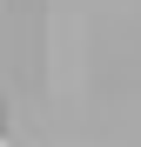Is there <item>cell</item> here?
Masks as SVG:
<instances>
[{
	"mask_svg": "<svg viewBox=\"0 0 141 147\" xmlns=\"http://www.w3.org/2000/svg\"><path fill=\"white\" fill-rule=\"evenodd\" d=\"M0 140H7V107H0Z\"/></svg>",
	"mask_w": 141,
	"mask_h": 147,
	"instance_id": "1",
	"label": "cell"
}]
</instances>
